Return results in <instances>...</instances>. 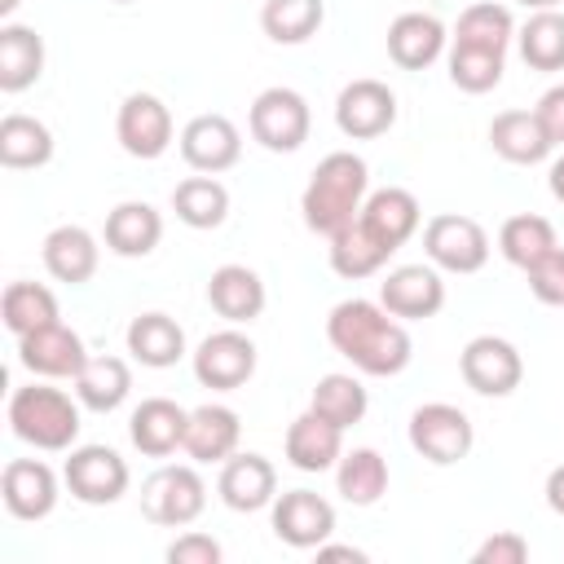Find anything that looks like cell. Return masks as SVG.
I'll list each match as a JSON object with an SVG mask.
<instances>
[{"mask_svg":"<svg viewBox=\"0 0 564 564\" xmlns=\"http://www.w3.org/2000/svg\"><path fill=\"white\" fill-rule=\"evenodd\" d=\"M366 405H370V397H366L361 379H352V375H322L313 388V401H308L313 414H322L326 423H335L344 432L366 419Z\"/></svg>","mask_w":564,"mask_h":564,"instance_id":"cell-36","label":"cell"},{"mask_svg":"<svg viewBox=\"0 0 564 564\" xmlns=\"http://www.w3.org/2000/svg\"><path fill=\"white\" fill-rule=\"evenodd\" d=\"M326 18V4L322 0H264L260 9V26L273 44H304L317 35Z\"/></svg>","mask_w":564,"mask_h":564,"instance_id":"cell-37","label":"cell"},{"mask_svg":"<svg viewBox=\"0 0 564 564\" xmlns=\"http://www.w3.org/2000/svg\"><path fill=\"white\" fill-rule=\"evenodd\" d=\"M185 423H189V410H181L167 397H145L128 419V436L145 458H167L172 449L185 445Z\"/></svg>","mask_w":564,"mask_h":564,"instance_id":"cell-19","label":"cell"},{"mask_svg":"<svg viewBox=\"0 0 564 564\" xmlns=\"http://www.w3.org/2000/svg\"><path fill=\"white\" fill-rule=\"evenodd\" d=\"M529 273V291L542 304H564V247H551L538 264L524 269Z\"/></svg>","mask_w":564,"mask_h":564,"instance_id":"cell-42","label":"cell"},{"mask_svg":"<svg viewBox=\"0 0 564 564\" xmlns=\"http://www.w3.org/2000/svg\"><path fill=\"white\" fill-rule=\"evenodd\" d=\"M397 123V93L379 79H352L335 97V128L352 141H375Z\"/></svg>","mask_w":564,"mask_h":564,"instance_id":"cell-10","label":"cell"},{"mask_svg":"<svg viewBox=\"0 0 564 564\" xmlns=\"http://www.w3.org/2000/svg\"><path fill=\"white\" fill-rule=\"evenodd\" d=\"M361 220L397 251V247H405L410 238H414V229H419V220H423V212H419V198L410 194V189H401V185H388V189H375V194H366V203H361Z\"/></svg>","mask_w":564,"mask_h":564,"instance_id":"cell-27","label":"cell"},{"mask_svg":"<svg viewBox=\"0 0 564 564\" xmlns=\"http://www.w3.org/2000/svg\"><path fill=\"white\" fill-rule=\"evenodd\" d=\"M458 370H463V383L471 392H480V397H511L520 388V379H524V357L502 335H476L458 352Z\"/></svg>","mask_w":564,"mask_h":564,"instance_id":"cell-7","label":"cell"},{"mask_svg":"<svg viewBox=\"0 0 564 564\" xmlns=\"http://www.w3.org/2000/svg\"><path fill=\"white\" fill-rule=\"evenodd\" d=\"M18 4H22V0H0V13H4V18H9V13H13V9H18Z\"/></svg>","mask_w":564,"mask_h":564,"instance_id":"cell-50","label":"cell"},{"mask_svg":"<svg viewBox=\"0 0 564 564\" xmlns=\"http://www.w3.org/2000/svg\"><path fill=\"white\" fill-rule=\"evenodd\" d=\"M441 53H445V26H441L436 13L410 9V13L392 18V26H388V57H392L401 70H423V66H432Z\"/></svg>","mask_w":564,"mask_h":564,"instance_id":"cell-20","label":"cell"},{"mask_svg":"<svg viewBox=\"0 0 564 564\" xmlns=\"http://www.w3.org/2000/svg\"><path fill=\"white\" fill-rule=\"evenodd\" d=\"M335 485H339L344 502H352V507L379 502L383 489H388V463H383V454H379V449H366V445L339 454V463H335Z\"/></svg>","mask_w":564,"mask_h":564,"instance_id":"cell-34","label":"cell"},{"mask_svg":"<svg viewBox=\"0 0 564 564\" xmlns=\"http://www.w3.org/2000/svg\"><path fill=\"white\" fill-rule=\"evenodd\" d=\"M40 70H44V40L22 22H4L0 26V88L22 93L40 79Z\"/></svg>","mask_w":564,"mask_h":564,"instance_id":"cell-30","label":"cell"},{"mask_svg":"<svg viewBox=\"0 0 564 564\" xmlns=\"http://www.w3.org/2000/svg\"><path fill=\"white\" fill-rule=\"evenodd\" d=\"M388 256H392V247H388L361 216H357L352 225H344L339 234H330V269H335L339 278H348V282L379 273V269L388 264Z\"/></svg>","mask_w":564,"mask_h":564,"instance_id":"cell-28","label":"cell"},{"mask_svg":"<svg viewBox=\"0 0 564 564\" xmlns=\"http://www.w3.org/2000/svg\"><path fill=\"white\" fill-rule=\"evenodd\" d=\"M132 392V370L123 357H88L84 370L75 375V397L79 405L97 410V414H110L128 401Z\"/></svg>","mask_w":564,"mask_h":564,"instance_id":"cell-31","label":"cell"},{"mask_svg":"<svg viewBox=\"0 0 564 564\" xmlns=\"http://www.w3.org/2000/svg\"><path fill=\"white\" fill-rule=\"evenodd\" d=\"M128 352L150 370H167L185 357V330L167 313H141L128 322Z\"/></svg>","mask_w":564,"mask_h":564,"instance_id":"cell-29","label":"cell"},{"mask_svg":"<svg viewBox=\"0 0 564 564\" xmlns=\"http://www.w3.org/2000/svg\"><path fill=\"white\" fill-rule=\"evenodd\" d=\"M471 441H476L471 419L449 401H427L410 414V445H414V454H423L436 467H449V463L467 458Z\"/></svg>","mask_w":564,"mask_h":564,"instance_id":"cell-6","label":"cell"},{"mask_svg":"<svg viewBox=\"0 0 564 564\" xmlns=\"http://www.w3.org/2000/svg\"><path fill=\"white\" fill-rule=\"evenodd\" d=\"M366 185H370V172H366V159L352 154V150H335L326 154L308 185H304V198H300V212H304V225L313 234H339L344 225H352L361 216V203H366Z\"/></svg>","mask_w":564,"mask_h":564,"instance_id":"cell-2","label":"cell"},{"mask_svg":"<svg viewBox=\"0 0 564 564\" xmlns=\"http://www.w3.org/2000/svg\"><path fill=\"white\" fill-rule=\"evenodd\" d=\"M97 260H101L97 238L84 225H57L44 238V269L66 286H84L97 273Z\"/></svg>","mask_w":564,"mask_h":564,"instance_id":"cell-26","label":"cell"},{"mask_svg":"<svg viewBox=\"0 0 564 564\" xmlns=\"http://www.w3.org/2000/svg\"><path fill=\"white\" fill-rule=\"evenodd\" d=\"M247 128L251 137L273 150V154H291L308 141V128H313V115H308V101L295 93V88H264L256 101H251V115H247Z\"/></svg>","mask_w":564,"mask_h":564,"instance_id":"cell-5","label":"cell"},{"mask_svg":"<svg viewBox=\"0 0 564 564\" xmlns=\"http://www.w3.org/2000/svg\"><path fill=\"white\" fill-rule=\"evenodd\" d=\"M551 247H560V242H555V229H551V220H546V216L520 212V216L502 220V229H498V251H502L516 269L538 264Z\"/></svg>","mask_w":564,"mask_h":564,"instance_id":"cell-38","label":"cell"},{"mask_svg":"<svg viewBox=\"0 0 564 564\" xmlns=\"http://www.w3.org/2000/svg\"><path fill=\"white\" fill-rule=\"evenodd\" d=\"M471 560H476V564H524V560H529V542H524L520 533L502 529V533L485 538Z\"/></svg>","mask_w":564,"mask_h":564,"instance_id":"cell-44","label":"cell"},{"mask_svg":"<svg viewBox=\"0 0 564 564\" xmlns=\"http://www.w3.org/2000/svg\"><path fill=\"white\" fill-rule=\"evenodd\" d=\"M546 507H551L555 516H564V463L546 476Z\"/></svg>","mask_w":564,"mask_h":564,"instance_id":"cell-46","label":"cell"},{"mask_svg":"<svg viewBox=\"0 0 564 564\" xmlns=\"http://www.w3.org/2000/svg\"><path fill=\"white\" fill-rule=\"evenodd\" d=\"M53 159V132L35 115H4L0 119V163L4 167H44Z\"/></svg>","mask_w":564,"mask_h":564,"instance_id":"cell-33","label":"cell"},{"mask_svg":"<svg viewBox=\"0 0 564 564\" xmlns=\"http://www.w3.org/2000/svg\"><path fill=\"white\" fill-rule=\"evenodd\" d=\"M511 35H516L511 9H507V4H494V0L467 4V9L458 13V26H454V44L494 48V53H507V40H511Z\"/></svg>","mask_w":564,"mask_h":564,"instance_id":"cell-40","label":"cell"},{"mask_svg":"<svg viewBox=\"0 0 564 564\" xmlns=\"http://www.w3.org/2000/svg\"><path fill=\"white\" fill-rule=\"evenodd\" d=\"M449 79L463 93H489L502 84V53L494 48H471V44H454L449 48Z\"/></svg>","mask_w":564,"mask_h":564,"instance_id":"cell-41","label":"cell"},{"mask_svg":"<svg viewBox=\"0 0 564 564\" xmlns=\"http://www.w3.org/2000/svg\"><path fill=\"white\" fill-rule=\"evenodd\" d=\"M344 454V427L326 423L322 414L304 410L286 427V463L295 471H330Z\"/></svg>","mask_w":564,"mask_h":564,"instance_id":"cell-23","label":"cell"},{"mask_svg":"<svg viewBox=\"0 0 564 564\" xmlns=\"http://www.w3.org/2000/svg\"><path fill=\"white\" fill-rule=\"evenodd\" d=\"M379 304L401 322L436 317L445 304V282L436 264H401L379 282Z\"/></svg>","mask_w":564,"mask_h":564,"instance_id":"cell-14","label":"cell"},{"mask_svg":"<svg viewBox=\"0 0 564 564\" xmlns=\"http://www.w3.org/2000/svg\"><path fill=\"white\" fill-rule=\"evenodd\" d=\"M172 212L189 229H216L229 216V189L216 176H207V172L203 176H185L172 189Z\"/></svg>","mask_w":564,"mask_h":564,"instance_id":"cell-32","label":"cell"},{"mask_svg":"<svg viewBox=\"0 0 564 564\" xmlns=\"http://www.w3.org/2000/svg\"><path fill=\"white\" fill-rule=\"evenodd\" d=\"M251 375H256V344H251L238 326H225V330L207 335V339L194 348V379H198L203 388L234 392V388H242Z\"/></svg>","mask_w":564,"mask_h":564,"instance_id":"cell-11","label":"cell"},{"mask_svg":"<svg viewBox=\"0 0 564 564\" xmlns=\"http://www.w3.org/2000/svg\"><path fill=\"white\" fill-rule=\"evenodd\" d=\"M546 181H551V194H555V198L564 203V154H560V159L551 163V176H546Z\"/></svg>","mask_w":564,"mask_h":564,"instance_id":"cell-48","label":"cell"},{"mask_svg":"<svg viewBox=\"0 0 564 564\" xmlns=\"http://www.w3.org/2000/svg\"><path fill=\"white\" fill-rule=\"evenodd\" d=\"M238 436H242V423L229 405H198L189 410V423H185V454L189 463H225L229 454H238Z\"/></svg>","mask_w":564,"mask_h":564,"instance_id":"cell-22","label":"cell"},{"mask_svg":"<svg viewBox=\"0 0 564 564\" xmlns=\"http://www.w3.org/2000/svg\"><path fill=\"white\" fill-rule=\"evenodd\" d=\"M489 145H494V154H502L507 163H542V159L555 150V141H551V132L542 128L538 110H502V115H494V123H489Z\"/></svg>","mask_w":564,"mask_h":564,"instance_id":"cell-24","label":"cell"},{"mask_svg":"<svg viewBox=\"0 0 564 564\" xmlns=\"http://www.w3.org/2000/svg\"><path fill=\"white\" fill-rule=\"evenodd\" d=\"M9 427L18 441L35 445V449H70L79 436V405L48 383H26L9 397Z\"/></svg>","mask_w":564,"mask_h":564,"instance_id":"cell-3","label":"cell"},{"mask_svg":"<svg viewBox=\"0 0 564 564\" xmlns=\"http://www.w3.org/2000/svg\"><path fill=\"white\" fill-rule=\"evenodd\" d=\"M326 339L339 357H348L361 375H401L410 366V335L401 317H392L375 300H344L326 317Z\"/></svg>","mask_w":564,"mask_h":564,"instance_id":"cell-1","label":"cell"},{"mask_svg":"<svg viewBox=\"0 0 564 564\" xmlns=\"http://www.w3.org/2000/svg\"><path fill=\"white\" fill-rule=\"evenodd\" d=\"M0 498L18 520H44L57 507V476L40 458H13L0 476Z\"/></svg>","mask_w":564,"mask_h":564,"instance_id":"cell-18","label":"cell"},{"mask_svg":"<svg viewBox=\"0 0 564 564\" xmlns=\"http://www.w3.org/2000/svg\"><path fill=\"white\" fill-rule=\"evenodd\" d=\"M317 560H352V564H361V560H366V551H357V546H330V542H322V546H317Z\"/></svg>","mask_w":564,"mask_h":564,"instance_id":"cell-47","label":"cell"},{"mask_svg":"<svg viewBox=\"0 0 564 564\" xmlns=\"http://www.w3.org/2000/svg\"><path fill=\"white\" fill-rule=\"evenodd\" d=\"M207 304L229 322V326H242V322H256L264 313V282L256 269L247 264H220L212 278H207Z\"/></svg>","mask_w":564,"mask_h":564,"instance_id":"cell-21","label":"cell"},{"mask_svg":"<svg viewBox=\"0 0 564 564\" xmlns=\"http://www.w3.org/2000/svg\"><path fill=\"white\" fill-rule=\"evenodd\" d=\"M163 238V216L141 203V198H128L119 207H110L106 216V247L123 260H137V256H150Z\"/></svg>","mask_w":564,"mask_h":564,"instance_id":"cell-25","label":"cell"},{"mask_svg":"<svg viewBox=\"0 0 564 564\" xmlns=\"http://www.w3.org/2000/svg\"><path fill=\"white\" fill-rule=\"evenodd\" d=\"M181 159L194 172L216 176V172H225V167H234L242 159V132L225 115H194L181 128Z\"/></svg>","mask_w":564,"mask_h":564,"instance_id":"cell-15","label":"cell"},{"mask_svg":"<svg viewBox=\"0 0 564 564\" xmlns=\"http://www.w3.org/2000/svg\"><path fill=\"white\" fill-rule=\"evenodd\" d=\"M216 494L229 511H260L278 498V471L264 454H229L220 463Z\"/></svg>","mask_w":564,"mask_h":564,"instance_id":"cell-17","label":"cell"},{"mask_svg":"<svg viewBox=\"0 0 564 564\" xmlns=\"http://www.w3.org/2000/svg\"><path fill=\"white\" fill-rule=\"evenodd\" d=\"M423 251L436 269L445 273H476L485 269L489 260V234L471 220V216H458V212H441L427 220L423 229Z\"/></svg>","mask_w":564,"mask_h":564,"instance_id":"cell-8","label":"cell"},{"mask_svg":"<svg viewBox=\"0 0 564 564\" xmlns=\"http://www.w3.org/2000/svg\"><path fill=\"white\" fill-rule=\"evenodd\" d=\"M520 57L533 70H564V13L538 9L520 26Z\"/></svg>","mask_w":564,"mask_h":564,"instance_id":"cell-39","label":"cell"},{"mask_svg":"<svg viewBox=\"0 0 564 564\" xmlns=\"http://www.w3.org/2000/svg\"><path fill=\"white\" fill-rule=\"evenodd\" d=\"M520 4H524V9H533V13H538V9H555V4H560V0H520Z\"/></svg>","mask_w":564,"mask_h":564,"instance_id":"cell-49","label":"cell"},{"mask_svg":"<svg viewBox=\"0 0 564 564\" xmlns=\"http://www.w3.org/2000/svg\"><path fill=\"white\" fill-rule=\"evenodd\" d=\"M18 361L31 375H44V379H75L84 370L88 352H84V339L70 326L48 322L31 335H18Z\"/></svg>","mask_w":564,"mask_h":564,"instance_id":"cell-16","label":"cell"},{"mask_svg":"<svg viewBox=\"0 0 564 564\" xmlns=\"http://www.w3.org/2000/svg\"><path fill=\"white\" fill-rule=\"evenodd\" d=\"M0 313L13 335H31V330L57 322V295L44 282H9L0 295Z\"/></svg>","mask_w":564,"mask_h":564,"instance_id":"cell-35","label":"cell"},{"mask_svg":"<svg viewBox=\"0 0 564 564\" xmlns=\"http://www.w3.org/2000/svg\"><path fill=\"white\" fill-rule=\"evenodd\" d=\"M62 480H66L70 498H79L88 507H106L128 494V463L110 445H79V449H70Z\"/></svg>","mask_w":564,"mask_h":564,"instance_id":"cell-9","label":"cell"},{"mask_svg":"<svg viewBox=\"0 0 564 564\" xmlns=\"http://www.w3.org/2000/svg\"><path fill=\"white\" fill-rule=\"evenodd\" d=\"M533 110H538L542 128L551 132V141H555V145H564V84L546 88V93H542V101H538Z\"/></svg>","mask_w":564,"mask_h":564,"instance_id":"cell-45","label":"cell"},{"mask_svg":"<svg viewBox=\"0 0 564 564\" xmlns=\"http://www.w3.org/2000/svg\"><path fill=\"white\" fill-rule=\"evenodd\" d=\"M220 555H225L220 542H216L212 533H194V529L181 533V538L167 546V560H172V564H220Z\"/></svg>","mask_w":564,"mask_h":564,"instance_id":"cell-43","label":"cell"},{"mask_svg":"<svg viewBox=\"0 0 564 564\" xmlns=\"http://www.w3.org/2000/svg\"><path fill=\"white\" fill-rule=\"evenodd\" d=\"M115 4H132V0H115Z\"/></svg>","mask_w":564,"mask_h":564,"instance_id":"cell-51","label":"cell"},{"mask_svg":"<svg viewBox=\"0 0 564 564\" xmlns=\"http://www.w3.org/2000/svg\"><path fill=\"white\" fill-rule=\"evenodd\" d=\"M115 137L132 159H159L172 145V110L154 93H128L115 119Z\"/></svg>","mask_w":564,"mask_h":564,"instance_id":"cell-13","label":"cell"},{"mask_svg":"<svg viewBox=\"0 0 564 564\" xmlns=\"http://www.w3.org/2000/svg\"><path fill=\"white\" fill-rule=\"evenodd\" d=\"M273 533L295 551H317L335 533V507L313 489H286L273 498Z\"/></svg>","mask_w":564,"mask_h":564,"instance_id":"cell-12","label":"cell"},{"mask_svg":"<svg viewBox=\"0 0 564 564\" xmlns=\"http://www.w3.org/2000/svg\"><path fill=\"white\" fill-rule=\"evenodd\" d=\"M207 507V485L203 476L189 467V463H172V467H159L145 485H141V516L150 524H163V529H185L203 516Z\"/></svg>","mask_w":564,"mask_h":564,"instance_id":"cell-4","label":"cell"}]
</instances>
